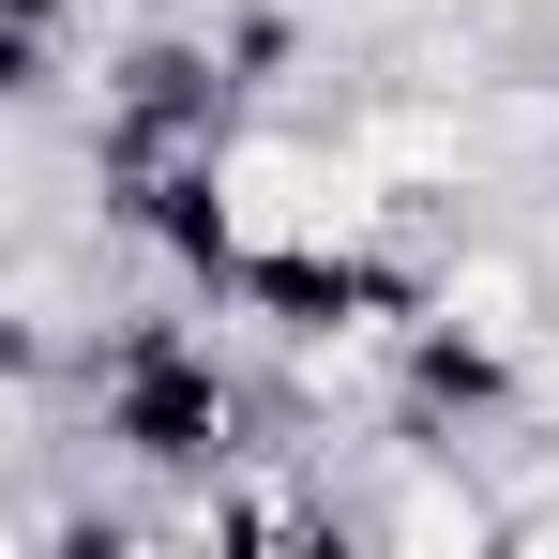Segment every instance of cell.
<instances>
[{
	"label": "cell",
	"instance_id": "1",
	"mask_svg": "<svg viewBox=\"0 0 559 559\" xmlns=\"http://www.w3.org/2000/svg\"><path fill=\"white\" fill-rule=\"evenodd\" d=\"M46 15H61V0H0V92H31V61H46Z\"/></svg>",
	"mask_w": 559,
	"mask_h": 559
},
{
	"label": "cell",
	"instance_id": "2",
	"mask_svg": "<svg viewBox=\"0 0 559 559\" xmlns=\"http://www.w3.org/2000/svg\"><path fill=\"white\" fill-rule=\"evenodd\" d=\"M545 287H559V258H545Z\"/></svg>",
	"mask_w": 559,
	"mask_h": 559
}]
</instances>
